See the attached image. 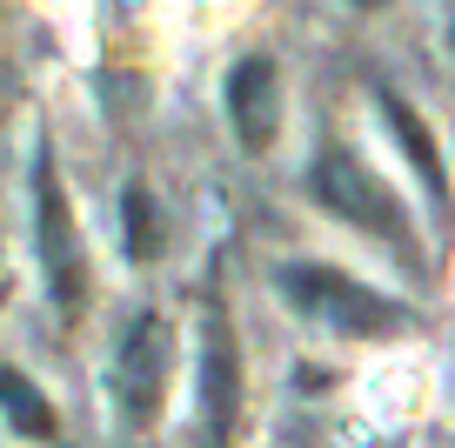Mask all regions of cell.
Here are the masks:
<instances>
[{"mask_svg":"<svg viewBox=\"0 0 455 448\" xmlns=\"http://www.w3.org/2000/svg\"><path fill=\"white\" fill-rule=\"evenodd\" d=\"M275 288H282V301L301 315V322H315L322 335H409L415 315L402 308L395 294H375L362 288V281H348L341 268H322V261H282L275 268Z\"/></svg>","mask_w":455,"mask_h":448,"instance_id":"obj_1","label":"cell"},{"mask_svg":"<svg viewBox=\"0 0 455 448\" xmlns=\"http://www.w3.org/2000/svg\"><path fill=\"white\" fill-rule=\"evenodd\" d=\"M168 381H174V328L155 308H141L114 335V355H108V395L121 408V421L148 428L161 415V402H168Z\"/></svg>","mask_w":455,"mask_h":448,"instance_id":"obj_2","label":"cell"},{"mask_svg":"<svg viewBox=\"0 0 455 448\" xmlns=\"http://www.w3.org/2000/svg\"><path fill=\"white\" fill-rule=\"evenodd\" d=\"M34 248H41V281H47V294H54V308L81 315V301H87V248H81L68 188H60V168H54L47 148H41V161H34Z\"/></svg>","mask_w":455,"mask_h":448,"instance_id":"obj_3","label":"cell"},{"mask_svg":"<svg viewBox=\"0 0 455 448\" xmlns=\"http://www.w3.org/2000/svg\"><path fill=\"white\" fill-rule=\"evenodd\" d=\"M195 428H201V448H235V435H242V348H235V328H228L221 301L201 308Z\"/></svg>","mask_w":455,"mask_h":448,"instance_id":"obj_4","label":"cell"},{"mask_svg":"<svg viewBox=\"0 0 455 448\" xmlns=\"http://www.w3.org/2000/svg\"><path fill=\"white\" fill-rule=\"evenodd\" d=\"M308 188H315V201H322V208L341 214V221H355V228H369V235H382L388 248H409V214H402L395 188H388L382 174H369V161H355L348 148H328V155L315 161Z\"/></svg>","mask_w":455,"mask_h":448,"instance_id":"obj_5","label":"cell"},{"mask_svg":"<svg viewBox=\"0 0 455 448\" xmlns=\"http://www.w3.org/2000/svg\"><path fill=\"white\" fill-rule=\"evenodd\" d=\"M228 121H235V140L248 155H261L275 140V127H282V74H275L268 54L235 60V74H228Z\"/></svg>","mask_w":455,"mask_h":448,"instance_id":"obj_6","label":"cell"},{"mask_svg":"<svg viewBox=\"0 0 455 448\" xmlns=\"http://www.w3.org/2000/svg\"><path fill=\"white\" fill-rule=\"evenodd\" d=\"M382 121H388V134L402 140V155L415 161V174H422V188H428V195H435V201H449V174H442L435 134H428V127H422V114H415V108H409V100H402V94H388V87H382Z\"/></svg>","mask_w":455,"mask_h":448,"instance_id":"obj_7","label":"cell"},{"mask_svg":"<svg viewBox=\"0 0 455 448\" xmlns=\"http://www.w3.org/2000/svg\"><path fill=\"white\" fill-rule=\"evenodd\" d=\"M0 415H7V428H14L20 442H54L60 435V415L47 408V395L7 362H0Z\"/></svg>","mask_w":455,"mask_h":448,"instance_id":"obj_8","label":"cell"},{"mask_svg":"<svg viewBox=\"0 0 455 448\" xmlns=\"http://www.w3.org/2000/svg\"><path fill=\"white\" fill-rule=\"evenodd\" d=\"M121 221H128V254L134 261H155L161 254V208L148 188H128L121 195Z\"/></svg>","mask_w":455,"mask_h":448,"instance_id":"obj_9","label":"cell"},{"mask_svg":"<svg viewBox=\"0 0 455 448\" xmlns=\"http://www.w3.org/2000/svg\"><path fill=\"white\" fill-rule=\"evenodd\" d=\"M348 7H362V14H382V7H388V0H348Z\"/></svg>","mask_w":455,"mask_h":448,"instance_id":"obj_10","label":"cell"},{"mask_svg":"<svg viewBox=\"0 0 455 448\" xmlns=\"http://www.w3.org/2000/svg\"><path fill=\"white\" fill-rule=\"evenodd\" d=\"M449 54H455V14H449Z\"/></svg>","mask_w":455,"mask_h":448,"instance_id":"obj_11","label":"cell"}]
</instances>
